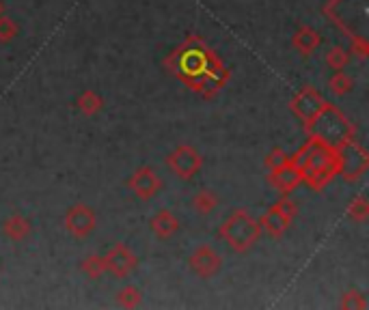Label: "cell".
<instances>
[{"label":"cell","instance_id":"9","mask_svg":"<svg viewBox=\"0 0 369 310\" xmlns=\"http://www.w3.org/2000/svg\"><path fill=\"white\" fill-rule=\"evenodd\" d=\"M188 263H190V269L199 276V278L208 280V278H214V276L220 271L223 257L218 254V250H214L212 246L204 244V246H199V248L192 250Z\"/></svg>","mask_w":369,"mask_h":310},{"label":"cell","instance_id":"21","mask_svg":"<svg viewBox=\"0 0 369 310\" xmlns=\"http://www.w3.org/2000/svg\"><path fill=\"white\" fill-rule=\"evenodd\" d=\"M350 63V52L342 46H334L328 50L326 54V65L328 69H332V72H342V69H346V65Z\"/></svg>","mask_w":369,"mask_h":310},{"label":"cell","instance_id":"3","mask_svg":"<svg viewBox=\"0 0 369 310\" xmlns=\"http://www.w3.org/2000/svg\"><path fill=\"white\" fill-rule=\"evenodd\" d=\"M259 235H261V226L246 209H236L231 216H227V220L218 228V237L231 250H236L240 254L249 252L257 244Z\"/></svg>","mask_w":369,"mask_h":310},{"label":"cell","instance_id":"14","mask_svg":"<svg viewBox=\"0 0 369 310\" xmlns=\"http://www.w3.org/2000/svg\"><path fill=\"white\" fill-rule=\"evenodd\" d=\"M259 226H261V231H265L268 235H273V237H283L285 233H287V228L292 226V222L294 220H289L287 216H283L277 207L273 205L270 209H268L259 220Z\"/></svg>","mask_w":369,"mask_h":310},{"label":"cell","instance_id":"25","mask_svg":"<svg viewBox=\"0 0 369 310\" xmlns=\"http://www.w3.org/2000/svg\"><path fill=\"white\" fill-rule=\"evenodd\" d=\"M287 160H289V155H287L281 147H275L270 153H268V155L263 157V166H265L268 170H273V168L281 166V164L287 162Z\"/></svg>","mask_w":369,"mask_h":310},{"label":"cell","instance_id":"8","mask_svg":"<svg viewBox=\"0 0 369 310\" xmlns=\"http://www.w3.org/2000/svg\"><path fill=\"white\" fill-rule=\"evenodd\" d=\"M127 188L137 194L141 200H151L160 194L162 190V179L158 177V172L151 166H141L132 172V177L127 179Z\"/></svg>","mask_w":369,"mask_h":310},{"label":"cell","instance_id":"2","mask_svg":"<svg viewBox=\"0 0 369 310\" xmlns=\"http://www.w3.org/2000/svg\"><path fill=\"white\" fill-rule=\"evenodd\" d=\"M305 131L313 141L337 149L339 145H344L350 138H354V125L348 121V117L332 103L326 101V106L318 112V117L313 121H309L305 125Z\"/></svg>","mask_w":369,"mask_h":310},{"label":"cell","instance_id":"11","mask_svg":"<svg viewBox=\"0 0 369 310\" xmlns=\"http://www.w3.org/2000/svg\"><path fill=\"white\" fill-rule=\"evenodd\" d=\"M268 181H270V186L279 194H289L292 190H296L300 183H303V170H300V166H296L289 157L287 162H283L281 166L270 170Z\"/></svg>","mask_w":369,"mask_h":310},{"label":"cell","instance_id":"28","mask_svg":"<svg viewBox=\"0 0 369 310\" xmlns=\"http://www.w3.org/2000/svg\"><path fill=\"white\" fill-rule=\"evenodd\" d=\"M0 13H3V3H0Z\"/></svg>","mask_w":369,"mask_h":310},{"label":"cell","instance_id":"26","mask_svg":"<svg viewBox=\"0 0 369 310\" xmlns=\"http://www.w3.org/2000/svg\"><path fill=\"white\" fill-rule=\"evenodd\" d=\"M275 207H277V209L283 214V216H287L289 220H294L296 218V214H298V205L287 196V194H281V198L275 202Z\"/></svg>","mask_w":369,"mask_h":310},{"label":"cell","instance_id":"19","mask_svg":"<svg viewBox=\"0 0 369 310\" xmlns=\"http://www.w3.org/2000/svg\"><path fill=\"white\" fill-rule=\"evenodd\" d=\"M328 89H330L332 95L344 97V95H348L354 89V80L348 74H344V72H334L330 76V80H328Z\"/></svg>","mask_w":369,"mask_h":310},{"label":"cell","instance_id":"27","mask_svg":"<svg viewBox=\"0 0 369 310\" xmlns=\"http://www.w3.org/2000/svg\"><path fill=\"white\" fill-rule=\"evenodd\" d=\"M350 50H352L354 56H358L363 60V58H367L369 46H367L365 37H361V34H354V37H350Z\"/></svg>","mask_w":369,"mask_h":310},{"label":"cell","instance_id":"7","mask_svg":"<svg viewBox=\"0 0 369 310\" xmlns=\"http://www.w3.org/2000/svg\"><path fill=\"white\" fill-rule=\"evenodd\" d=\"M324 106H326V99L313 86H303L289 101V110L300 119V123L303 125L313 121Z\"/></svg>","mask_w":369,"mask_h":310},{"label":"cell","instance_id":"18","mask_svg":"<svg viewBox=\"0 0 369 310\" xmlns=\"http://www.w3.org/2000/svg\"><path fill=\"white\" fill-rule=\"evenodd\" d=\"M80 269H82V273L87 276V278L97 280L106 273V261H104V257H99V254H89L80 263Z\"/></svg>","mask_w":369,"mask_h":310},{"label":"cell","instance_id":"17","mask_svg":"<svg viewBox=\"0 0 369 310\" xmlns=\"http://www.w3.org/2000/svg\"><path fill=\"white\" fill-rule=\"evenodd\" d=\"M218 207V196L212 192V190H201V192H196L194 194V198H192V209L199 214V216H208V214H212L214 209Z\"/></svg>","mask_w":369,"mask_h":310},{"label":"cell","instance_id":"12","mask_svg":"<svg viewBox=\"0 0 369 310\" xmlns=\"http://www.w3.org/2000/svg\"><path fill=\"white\" fill-rule=\"evenodd\" d=\"M320 44H322V34L313 26H300L292 37L294 50L303 56H311L320 48Z\"/></svg>","mask_w":369,"mask_h":310},{"label":"cell","instance_id":"1","mask_svg":"<svg viewBox=\"0 0 369 310\" xmlns=\"http://www.w3.org/2000/svg\"><path fill=\"white\" fill-rule=\"evenodd\" d=\"M162 65L173 78L204 99L216 97L231 80L227 65L199 34L186 37V41L166 56Z\"/></svg>","mask_w":369,"mask_h":310},{"label":"cell","instance_id":"24","mask_svg":"<svg viewBox=\"0 0 369 310\" xmlns=\"http://www.w3.org/2000/svg\"><path fill=\"white\" fill-rule=\"evenodd\" d=\"M339 308H342V310H367V308H369V302L365 299L363 293H358V291H348V293L342 295Z\"/></svg>","mask_w":369,"mask_h":310},{"label":"cell","instance_id":"5","mask_svg":"<svg viewBox=\"0 0 369 310\" xmlns=\"http://www.w3.org/2000/svg\"><path fill=\"white\" fill-rule=\"evenodd\" d=\"M166 166L171 168V172L175 177H180L184 181H190L201 170V166H204V157H201V153L194 147L180 145L177 149H173L169 155H166Z\"/></svg>","mask_w":369,"mask_h":310},{"label":"cell","instance_id":"22","mask_svg":"<svg viewBox=\"0 0 369 310\" xmlns=\"http://www.w3.org/2000/svg\"><path fill=\"white\" fill-rule=\"evenodd\" d=\"M141 302H143V295H141V291H139L137 287H123V289L117 293V304H119L121 308H127V310L139 308Z\"/></svg>","mask_w":369,"mask_h":310},{"label":"cell","instance_id":"16","mask_svg":"<svg viewBox=\"0 0 369 310\" xmlns=\"http://www.w3.org/2000/svg\"><path fill=\"white\" fill-rule=\"evenodd\" d=\"M76 106H78V110H80L85 117H95L99 110L104 108V99L99 97L95 91L87 89V91H82L80 97L76 99Z\"/></svg>","mask_w":369,"mask_h":310},{"label":"cell","instance_id":"13","mask_svg":"<svg viewBox=\"0 0 369 310\" xmlns=\"http://www.w3.org/2000/svg\"><path fill=\"white\" fill-rule=\"evenodd\" d=\"M149 228L158 239H171L180 231V220L171 209H162L149 220Z\"/></svg>","mask_w":369,"mask_h":310},{"label":"cell","instance_id":"23","mask_svg":"<svg viewBox=\"0 0 369 310\" xmlns=\"http://www.w3.org/2000/svg\"><path fill=\"white\" fill-rule=\"evenodd\" d=\"M20 32V26L13 18L0 13V44H9L18 37Z\"/></svg>","mask_w":369,"mask_h":310},{"label":"cell","instance_id":"6","mask_svg":"<svg viewBox=\"0 0 369 310\" xmlns=\"http://www.w3.org/2000/svg\"><path fill=\"white\" fill-rule=\"evenodd\" d=\"M63 226H65V231L70 233L72 237L85 239V237H89V235L95 231V226H97V216H95V212L91 209L89 205L76 202V205H72L70 209L65 212V216H63Z\"/></svg>","mask_w":369,"mask_h":310},{"label":"cell","instance_id":"20","mask_svg":"<svg viewBox=\"0 0 369 310\" xmlns=\"http://www.w3.org/2000/svg\"><path fill=\"white\" fill-rule=\"evenodd\" d=\"M346 214H348V218H350L352 222L363 224V222L369 218V202H367V198H365V196H354V198L350 200V205H348Z\"/></svg>","mask_w":369,"mask_h":310},{"label":"cell","instance_id":"15","mask_svg":"<svg viewBox=\"0 0 369 310\" xmlns=\"http://www.w3.org/2000/svg\"><path fill=\"white\" fill-rule=\"evenodd\" d=\"M30 231H32L30 222H28L24 216H20V214H13L11 218H7V220L3 222V233H5L11 241H24V239L30 235Z\"/></svg>","mask_w":369,"mask_h":310},{"label":"cell","instance_id":"4","mask_svg":"<svg viewBox=\"0 0 369 310\" xmlns=\"http://www.w3.org/2000/svg\"><path fill=\"white\" fill-rule=\"evenodd\" d=\"M334 153H337L339 175L348 183L358 181L367 172V168H369V153H367V149L358 141H354V138H350V141L339 145L337 149H334Z\"/></svg>","mask_w":369,"mask_h":310},{"label":"cell","instance_id":"10","mask_svg":"<svg viewBox=\"0 0 369 310\" xmlns=\"http://www.w3.org/2000/svg\"><path fill=\"white\" fill-rule=\"evenodd\" d=\"M104 261H106V271H111L115 278H127V276L139 265L137 254H134L125 244H115L106 252Z\"/></svg>","mask_w":369,"mask_h":310}]
</instances>
